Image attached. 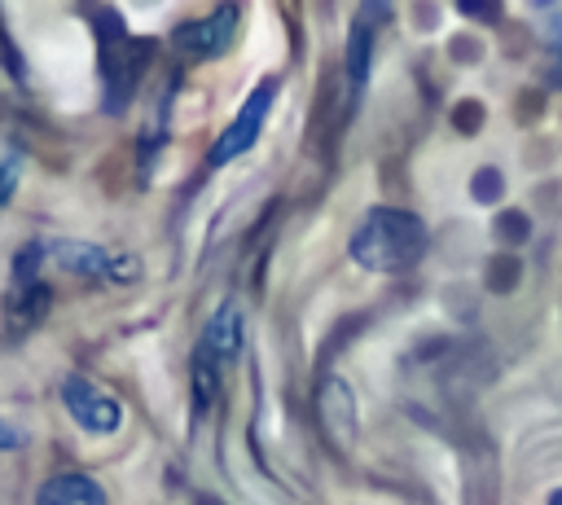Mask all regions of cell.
Listing matches in <instances>:
<instances>
[{
	"label": "cell",
	"mask_w": 562,
	"mask_h": 505,
	"mask_svg": "<svg viewBox=\"0 0 562 505\" xmlns=\"http://www.w3.org/2000/svg\"><path fill=\"white\" fill-rule=\"evenodd\" d=\"M61 400H66L70 417H75L83 430L110 435V430H119V422H123V408H119V400H110L101 386H92V382H88V378H79V373L61 382Z\"/></svg>",
	"instance_id": "3"
},
{
	"label": "cell",
	"mask_w": 562,
	"mask_h": 505,
	"mask_svg": "<svg viewBox=\"0 0 562 505\" xmlns=\"http://www.w3.org/2000/svg\"><path fill=\"white\" fill-rule=\"evenodd\" d=\"M35 505H105V487L88 474H53L40 483Z\"/></svg>",
	"instance_id": "6"
},
{
	"label": "cell",
	"mask_w": 562,
	"mask_h": 505,
	"mask_svg": "<svg viewBox=\"0 0 562 505\" xmlns=\"http://www.w3.org/2000/svg\"><path fill=\"white\" fill-rule=\"evenodd\" d=\"M18 167H22V158H18V154H4V162H0V202L13 193V184H18Z\"/></svg>",
	"instance_id": "17"
},
{
	"label": "cell",
	"mask_w": 562,
	"mask_h": 505,
	"mask_svg": "<svg viewBox=\"0 0 562 505\" xmlns=\"http://www.w3.org/2000/svg\"><path fill=\"white\" fill-rule=\"evenodd\" d=\"M483 127V105L479 101H461L457 105V132H479Z\"/></svg>",
	"instance_id": "15"
},
{
	"label": "cell",
	"mask_w": 562,
	"mask_h": 505,
	"mask_svg": "<svg viewBox=\"0 0 562 505\" xmlns=\"http://www.w3.org/2000/svg\"><path fill=\"white\" fill-rule=\"evenodd\" d=\"M426 250V224L413 211L373 206L351 233V259L369 272H404Z\"/></svg>",
	"instance_id": "1"
},
{
	"label": "cell",
	"mask_w": 562,
	"mask_h": 505,
	"mask_svg": "<svg viewBox=\"0 0 562 505\" xmlns=\"http://www.w3.org/2000/svg\"><path fill=\"white\" fill-rule=\"evenodd\" d=\"M9 312H13V325H35L44 312H48V285H26V290H13L9 299Z\"/></svg>",
	"instance_id": "11"
},
{
	"label": "cell",
	"mask_w": 562,
	"mask_h": 505,
	"mask_svg": "<svg viewBox=\"0 0 562 505\" xmlns=\"http://www.w3.org/2000/svg\"><path fill=\"white\" fill-rule=\"evenodd\" d=\"M202 347H206L215 360H233V356L241 351V312H237L233 303H224V307L215 312V321H211L206 334H202Z\"/></svg>",
	"instance_id": "7"
},
{
	"label": "cell",
	"mask_w": 562,
	"mask_h": 505,
	"mask_svg": "<svg viewBox=\"0 0 562 505\" xmlns=\"http://www.w3.org/2000/svg\"><path fill=\"white\" fill-rule=\"evenodd\" d=\"M237 26V9L233 4H220L211 18H198V22H184L176 31V48L189 53V57H215L228 48V35Z\"/></svg>",
	"instance_id": "4"
},
{
	"label": "cell",
	"mask_w": 562,
	"mask_h": 505,
	"mask_svg": "<svg viewBox=\"0 0 562 505\" xmlns=\"http://www.w3.org/2000/svg\"><path fill=\"white\" fill-rule=\"evenodd\" d=\"M272 97H277V79H263V83L246 97V105L237 110V119H233V123L220 132V141L211 145V167H224V162L241 158V154L259 141L263 119H268V110H272Z\"/></svg>",
	"instance_id": "2"
},
{
	"label": "cell",
	"mask_w": 562,
	"mask_h": 505,
	"mask_svg": "<svg viewBox=\"0 0 562 505\" xmlns=\"http://www.w3.org/2000/svg\"><path fill=\"white\" fill-rule=\"evenodd\" d=\"M53 259L75 277H105V263H110V255L101 246H83V242H57Z\"/></svg>",
	"instance_id": "8"
},
{
	"label": "cell",
	"mask_w": 562,
	"mask_h": 505,
	"mask_svg": "<svg viewBox=\"0 0 562 505\" xmlns=\"http://www.w3.org/2000/svg\"><path fill=\"white\" fill-rule=\"evenodd\" d=\"M514 281H518V259L505 250V255L492 259V268H487V285H492V290H514Z\"/></svg>",
	"instance_id": "12"
},
{
	"label": "cell",
	"mask_w": 562,
	"mask_h": 505,
	"mask_svg": "<svg viewBox=\"0 0 562 505\" xmlns=\"http://www.w3.org/2000/svg\"><path fill=\"white\" fill-rule=\"evenodd\" d=\"M549 505H562V492H553V496H549Z\"/></svg>",
	"instance_id": "20"
},
{
	"label": "cell",
	"mask_w": 562,
	"mask_h": 505,
	"mask_svg": "<svg viewBox=\"0 0 562 505\" xmlns=\"http://www.w3.org/2000/svg\"><path fill=\"white\" fill-rule=\"evenodd\" d=\"M496 237L509 242V246L527 242V215H522V211H505V215L496 220Z\"/></svg>",
	"instance_id": "14"
},
{
	"label": "cell",
	"mask_w": 562,
	"mask_h": 505,
	"mask_svg": "<svg viewBox=\"0 0 562 505\" xmlns=\"http://www.w3.org/2000/svg\"><path fill=\"white\" fill-rule=\"evenodd\" d=\"M136 272H140V263L132 255H110V263H105V277H114V281H132Z\"/></svg>",
	"instance_id": "16"
},
{
	"label": "cell",
	"mask_w": 562,
	"mask_h": 505,
	"mask_svg": "<svg viewBox=\"0 0 562 505\" xmlns=\"http://www.w3.org/2000/svg\"><path fill=\"white\" fill-rule=\"evenodd\" d=\"M470 193H474V202H496L501 198V171L496 167H479Z\"/></svg>",
	"instance_id": "13"
},
{
	"label": "cell",
	"mask_w": 562,
	"mask_h": 505,
	"mask_svg": "<svg viewBox=\"0 0 562 505\" xmlns=\"http://www.w3.org/2000/svg\"><path fill=\"white\" fill-rule=\"evenodd\" d=\"M369 61H373V26H369V13H360L356 26H351V40H347V79H351V88L364 83Z\"/></svg>",
	"instance_id": "9"
},
{
	"label": "cell",
	"mask_w": 562,
	"mask_h": 505,
	"mask_svg": "<svg viewBox=\"0 0 562 505\" xmlns=\"http://www.w3.org/2000/svg\"><path fill=\"white\" fill-rule=\"evenodd\" d=\"M22 444H26V430H18V426L0 422V448H22Z\"/></svg>",
	"instance_id": "18"
},
{
	"label": "cell",
	"mask_w": 562,
	"mask_h": 505,
	"mask_svg": "<svg viewBox=\"0 0 562 505\" xmlns=\"http://www.w3.org/2000/svg\"><path fill=\"white\" fill-rule=\"evenodd\" d=\"M193 395H198V408H211L220 395V360L206 347L193 351Z\"/></svg>",
	"instance_id": "10"
},
{
	"label": "cell",
	"mask_w": 562,
	"mask_h": 505,
	"mask_svg": "<svg viewBox=\"0 0 562 505\" xmlns=\"http://www.w3.org/2000/svg\"><path fill=\"white\" fill-rule=\"evenodd\" d=\"M316 408H321L325 435H329L338 448H347L351 435H356V400H351L347 382H342V378H325V382H321V395H316Z\"/></svg>",
	"instance_id": "5"
},
{
	"label": "cell",
	"mask_w": 562,
	"mask_h": 505,
	"mask_svg": "<svg viewBox=\"0 0 562 505\" xmlns=\"http://www.w3.org/2000/svg\"><path fill=\"white\" fill-rule=\"evenodd\" d=\"M193 505H220V501H215V496H206V492H202V496H193Z\"/></svg>",
	"instance_id": "19"
}]
</instances>
